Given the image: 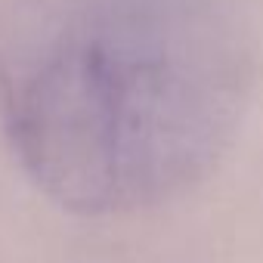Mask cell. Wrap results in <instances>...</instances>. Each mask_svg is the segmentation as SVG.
Returning <instances> with one entry per match:
<instances>
[{
	"label": "cell",
	"instance_id": "cell-1",
	"mask_svg": "<svg viewBox=\"0 0 263 263\" xmlns=\"http://www.w3.org/2000/svg\"><path fill=\"white\" fill-rule=\"evenodd\" d=\"M251 53L214 0H7L0 124L34 186L124 217L198 186L232 146Z\"/></svg>",
	"mask_w": 263,
	"mask_h": 263
}]
</instances>
